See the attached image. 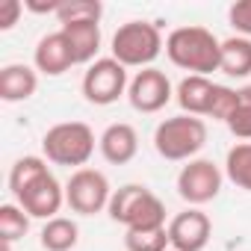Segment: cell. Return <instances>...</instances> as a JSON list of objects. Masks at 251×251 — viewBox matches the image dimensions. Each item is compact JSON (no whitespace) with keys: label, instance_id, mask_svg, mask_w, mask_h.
<instances>
[{"label":"cell","instance_id":"1","mask_svg":"<svg viewBox=\"0 0 251 251\" xmlns=\"http://www.w3.org/2000/svg\"><path fill=\"white\" fill-rule=\"evenodd\" d=\"M9 189L15 195V204L30 219H56V213L65 204V186L53 177L45 157H21L15 160L9 172Z\"/></svg>","mask_w":251,"mask_h":251},{"label":"cell","instance_id":"2","mask_svg":"<svg viewBox=\"0 0 251 251\" xmlns=\"http://www.w3.org/2000/svg\"><path fill=\"white\" fill-rule=\"evenodd\" d=\"M166 56L172 65L189 74H213L222 59V39H216L207 27H177L166 39Z\"/></svg>","mask_w":251,"mask_h":251},{"label":"cell","instance_id":"3","mask_svg":"<svg viewBox=\"0 0 251 251\" xmlns=\"http://www.w3.org/2000/svg\"><path fill=\"white\" fill-rule=\"evenodd\" d=\"M109 219L124 225L127 230H154V227H169L166 225V204L142 183H127L112 192Z\"/></svg>","mask_w":251,"mask_h":251},{"label":"cell","instance_id":"4","mask_svg":"<svg viewBox=\"0 0 251 251\" xmlns=\"http://www.w3.org/2000/svg\"><path fill=\"white\" fill-rule=\"evenodd\" d=\"M180 109L186 115H195V118H216V121H227V115L233 112L236 106V89L230 86H222V83H213L210 77H201V74H189L177 83V92H175Z\"/></svg>","mask_w":251,"mask_h":251},{"label":"cell","instance_id":"5","mask_svg":"<svg viewBox=\"0 0 251 251\" xmlns=\"http://www.w3.org/2000/svg\"><path fill=\"white\" fill-rule=\"evenodd\" d=\"M42 151L48 163L86 169L95 154V130L86 121H59L42 136Z\"/></svg>","mask_w":251,"mask_h":251},{"label":"cell","instance_id":"6","mask_svg":"<svg viewBox=\"0 0 251 251\" xmlns=\"http://www.w3.org/2000/svg\"><path fill=\"white\" fill-rule=\"evenodd\" d=\"M207 145V124L204 118H195V115H172L166 121L157 124L154 130V148L163 160H172V163H180V160H195V154Z\"/></svg>","mask_w":251,"mask_h":251},{"label":"cell","instance_id":"7","mask_svg":"<svg viewBox=\"0 0 251 251\" xmlns=\"http://www.w3.org/2000/svg\"><path fill=\"white\" fill-rule=\"evenodd\" d=\"M163 48L160 27L151 21H127L112 36V59H118L124 68H151Z\"/></svg>","mask_w":251,"mask_h":251},{"label":"cell","instance_id":"8","mask_svg":"<svg viewBox=\"0 0 251 251\" xmlns=\"http://www.w3.org/2000/svg\"><path fill=\"white\" fill-rule=\"evenodd\" d=\"M127 86H130L127 68H124L118 59H112V56H100V59H95V62L86 68L80 89H83V98H86L89 103H95V106H109V103H115L121 95H127Z\"/></svg>","mask_w":251,"mask_h":251},{"label":"cell","instance_id":"9","mask_svg":"<svg viewBox=\"0 0 251 251\" xmlns=\"http://www.w3.org/2000/svg\"><path fill=\"white\" fill-rule=\"evenodd\" d=\"M112 186L98 169H77L65 183V204L80 216H95L109 207Z\"/></svg>","mask_w":251,"mask_h":251},{"label":"cell","instance_id":"10","mask_svg":"<svg viewBox=\"0 0 251 251\" xmlns=\"http://www.w3.org/2000/svg\"><path fill=\"white\" fill-rule=\"evenodd\" d=\"M225 183V172L213 163V160H189L180 175H177V195L189 204V207H201L210 204Z\"/></svg>","mask_w":251,"mask_h":251},{"label":"cell","instance_id":"11","mask_svg":"<svg viewBox=\"0 0 251 251\" xmlns=\"http://www.w3.org/2000/svg\"><path fill=\"white\" fill-rule=\"evenodd\" d=\"M172 80L166 77V71H160V68H142L133 80H130V86H127V100H130V106L136 109V112H160L169 100H172Z\"/></svg>","mask_w":251,"mask_h":251},{"label":"cell","instance_id":"12","mask_svg":"<svg viewBox=\"0 0 251 251\" xmlns=\"http://www.w3.org/2000/svg\"><path fill=\"white\" fill-rule=\"evenodd\" d=\"M210 236H213V222L198 207H189L169 222V242L175 251H204Z\"/></svg>","mask_w":251,"mask_h":251},{"label":"cell","instance_id":"13","mask_svg":"<svg viewBox=\"0 0 251 251\" xmlns=\"http://www.w3.org/2000/svg\"><path fill=\"white\" fill-rule=\"evenodd\" d=\"M71 65H77V62H74V56H71V48H68L62 30L48 33V36L39 39V45H36V50H33V68H36L39 74H45V77H59V74H65Z\"/></svg>","mask_w":251,"mask_h":251},{"label":"cell","instance_id":"14","mask_svg":"<svg viewBox=\"0 0 251 251\" xmlns=\"http://www.w3.org/2000/svg\"><path fill=\"white\" fill-rule=\"evenodd\" d=\"M98 148H100V157L112 166H124L130 163L139 151V133L133 130V124L127 121H115L100 133L98 139Z\"/></svg>","mask_w":251,"mask_h":251},{"label":"cell","instance_id":"15","mask_svg":"<svg viewBox=\"0 0 251 251\" xmlns=\"http://www.w3.org/2000/svg\"><path fill=\"white\" fill-rule=\"evenodd\" d=\"M39 89V71L24 62H12L0 68V98L6 103L30 100Z\"/></svg>","mask_w":251,"mask_h":251},{"label":"cell","instance_id":"16","mask_svg":"<svg viewBox=\"0 0 251 251\" xmlns=\"http://www.w3.org/2000/svg\"><path fill=\"white\" fill-rule=\"evenodd\" d=\"M68 48H71V56L77 65H92L98 50H100V24L98 21H80V24H62L59 27Z\"/></svg>","mask_w":251,"mask_h":251},{"label":"cell","instance_id":"17","mask_svg":"<svg viewBox=\"0 0 251 251\" xmlns=\"http://www.w3.org/2000/svg\"><path fill=\"white\" fill-rule=\"evenodd\" d=\"M219 71L227 77H248L251 74V39L245 36H230L222 42V59H219Z\"/></svg>","mask_w":251,"mask_h":251},{"label":"cell","instance_id":"18","mask_svg":"<svg viewBox=\"0 0 251 251\" xmlns=\"http://www.w3.org/2000/svg\"><path fill=\"white\" fill-rule=\"evenodd\" d=\"M39 239H42V248H45V251H71V248L80 242V227H77L74 219L56 216V219L45 222Z\"/></svg>","mask_w":251,"mask_h":251},{"label":"cell","instance_id":"19","mask_svg":"<svg viewBox=\"0 0 251 251\" xmlns=\"http://www.w3.org/2000/svg\"><path fill=\"white\" fill-rule=\"evenodd\" d=\"M225 177L251 192V142H236L230 151H227V160H225Z\"/></svg>","mask_w":251,"mask_h":251},{"label":"cell","instance_id":"20","mask_svg":"<svg viewBox=\"0 0 251 251\" xmlns=\"http://www.w3.org/2000/svg\"><path fill=\"white\" fill-rule=\"evenodd\" d=\"M225 124L236 139L251 142V86L236 89V106H233V112L227 115Z\"/></svg>","mask_w":251,"mask_h":251},{"label":"cell","instance_id":"21","mask_svg":"<svg viewBox=\"0 0 251 251\" xmlns=\"http://www.w3.org/2000/svg\"><path fill=\"white\" fill-rule=\"evenodd\" d=\"M103 6L100 0H62V6L56 12L59 24H80V21H98L100 24Z\"/></svg>","mask_w":251,"mask_h":251},{"label":"cell","instance_id":"22","mask_svg":"<svg viewBox=\"0 0 251 251\" xmlns=\"http://www.w3.org/2000/svg\"><path fill=\"white\" fill-rule=\"evenodd\" d=\"M124 248L127 251H169V227L154 230H127L124 233Z\"/></svg>","mask_w":251,"mask_h":251},{"label":"cell","instance_id":"23","mask_svg":"<svg viewBox=\"0 0 251 251\" xmlns=\"http://www.w3.org/2000/svg\"><path fill=\"white\" fill-rule=\"evenodd\" d=\"M30 230V216L18 204H3L0 207V239L15 242Z\"/></svg>","mask_w":251,"mask_h":251},{"label":"cell","instance_id":"24","mask_svg":"<svg viewBox=\"0 0 251 251\" xmlns=\"http://www.w3.org/2000/svg\"><path fill=\"white\" fill-rule=\"evenodd\" d=\"M227 21L236 30V36L251 39V0H236V3L227 9Z\"/></svg>","mask_w":251,"mask_h":251},{"label":"cell","instance_id":"25","mask_svg":"<svg viewBox=\"0 0 251 251\" xmlns=\"http://www.w3.org/2000/svg\"><path fill=\"white\" fill-rule=\"evenodd\" d=\"M21 12H24L21 0H3V3H0V30H12L18 24Z\"/></svg>","mask_w":251,"mask_h":251},{"label":"cell","instance_id":"26","mask_svg":"<svg viewBox=\"0 0 251 251\" xmlns=\"http://www.w3.org/2000/svg\"><path fill=\"white\" fill-rule=\"evenodd\" d=\"M169 251H175V248H169Z\"/></svg>","mask_w":251,"mask_h":251}]
</instances>
